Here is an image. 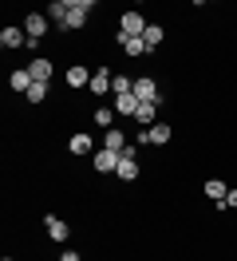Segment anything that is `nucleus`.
Wrapping results in <instances>:
<instances>
[{
	"instance_id": "1",
	"label": "nucleus",
	"mask_w": 237,
	"mask_h": 261,
	"mask_svg": "<svg viewBox=\"0 0 237 261\" xmlns=\"http://www.w3.org/2000/svg\"><path fill=\"white\" fill-rule=\"evenodd\" d=\"M150 24L142 20V12L139 8H130V12H123V20H119V32L123 36H135V40H142V32H146Z\"/></svg>"
},
{
	"instance_id": "2",
	"label": "nucleus",
	"mask_w": 237,
	"mask_h": 261,
	"mask_svg": "<svg viewBox=\"0 0 237 261\" xmlns=\"http://www.w3.org/2000/svg\"><path fill=\"white\" fill-rule=\"evenodd\" d=\"M135 99L139 103H162V91H158V83L150 75H139L135 80Z\"/></svg>"
},
{
	"instance_id": "3",
	"label": "nucleus",
	"mask_w": 237,
	"mask_h": 261,
	"mask_svg": "<svg viewBox=\"0 0 237 261\" xmlns=\"http://www.w3.org/2000/svg\"><path fill=\"white\" fill-rule=\"evenodd\" d=\"M47 24H51V20H47L44 12H28V16H24V24H20V28L28 32V40H44Z\"/></svg>"
},
{
	"instance_id": "4",
	"label": "nucleus",
	"mask_w": 237,
	"mask_h": 261,
	"mask_svg": "<svg viewBox=\"0 0 237 261\" xmlns=\"http://www.w3.org/2000/svg\"><path fill=\"white\" fill-rule=\"evenodd\" d=\"M135 143H150V147H162V143H170V127H166V123H154V127H146L142 135H135Z\"/></svg>"
},
{
	"instance_id": "5",
	"label": "nucleus",
	"mask_w": 237,
	"mask_h": 261,
	"mask_svg": "<svg viewBox=\"0 0 237 261\" xmlns=\"http://www.w3.org/2000/svg\"><path fill=\"white\" fill-rule=\"evenodd\" d=\"M91 163H95V170H103V174H107V170H119V163H123V154H119V150H95L91 154Z\"/></svg>"
},
{
	"instance_id": "6",
	"label": "nucleus",
	"mask_w": 237,
	"mask_h": 261,
	"mask_svg": "<svg viewBox=\"0 0 237 261\" xmlns=\"http://www.w3.org/2000/svg\"><path fill=\"white\" fill-rule=\"evenodd\" d=\"M44 229H47V238H51V242H67V233H71L67 222L56 218V214H47V218H44Z\"/></svg>"
},
{
	"instance_id": "7",
	"label": "nucleus",
	"mask_w": 237,
	"mask_h": 261,
	"mask_svg": "<svg viewBox=\"0 0 237 261\" xmlns=\"http://www.w3.org/2000/svg\"><path fill=\"white\" fill-rule=\"evenodd\" d=\"M47 20H51V24H67V16H71V0H56V4H47V12H44Z\"/></svg>"
},
{
	"instance_id": "8",
	"label": "nucleus",
	"mask_w": 237,
	"mask_h": 261,
	"mask_svg": "<svg viewBox=\"0 0 237 261\" xmlns=\"http://www.w3.org/2000/svg\"><path fill=\"white\" fill-rule=\"evenodd\" d=\"M111 107H115V115H139V99H135V91H126V95H115V103H111Z\"/></svg>"
},
{
	"instance_id": "9",
	"label": "nucleus",
	"mask_w": 237,
	"mask_h": 261,
	"mask_svg": "<svg viewBox=\"0 0 237 261\" xmlns=\"http://www.w3.org/2000/svg\"><path fill=\"white\" fill-rule=\"evenodd\" d=\"M103 147H107V150H126V147H130V139H126V130L111 127V130H103Z\"/></svg>"
},
{
	"instance_id": "10",
	"label": "nucleus",
	"mask_w": 237,
	"mask_h": 261,
	"mask_svg": "<svg viewBox=\"0 0 237 261\" xmlns=\"http://www.w3.org/2000/svg\"><path fill=\"white\" fill-rule=\"evenodd\" d=\"M28 75H32L36 83H47V80H51V60H44V56H36V60L28 64Z\"/></svg>"
},
{
	"instance_id": "11",
	"label": "nucleus",
	"mask_w": 237,
	"mask_h": 261,
	"mask_svg": "<svg viewBox=\"0 0 237 261\" xmlns=\"http://www.w3.org/2000/svg\"><path fill=\"white\" fill-rule=\"evenodd\" d=\"M0 44H4V48H28V32H24V28H4V32H0Z\"/></svg>"
},
{
	"instance_id": "12",
	"label": "nucleus",
	"mask_w": 237,
	"mask_h": 261,
	"mask_svg": "<svg viewBox=\"0 0 237 261\" xmlns=\"http://www.w3.org/2000/svg\"><path fill=\"white\" fill-rule=\"evenodd\" d=\"M87 87H91L95 95H107L111 91V71L107 67H103V71H91V83H87Z\"/></svg>"
},
{
	"instance_id": "13",
	"label": "nucleus",
	"mask_w": 237,
	"mask_h": 261,
	"mask_svg": "<svg viewBox=\"0 0 237 261\" xmlns=\"http://www.w3.org/2000/svg\"><path fill=\"white\" fill-rule=\"evenodd\" d=\"M135 119H139V127H142V130H146V127H154V123H158V103H142Z\"/></svg>"
},
{
	"instance_id": "14",
	"label": "nucleus",
	"mask_w": 237,
	"mask_h": 261,
	"mask_svg": "<svg viewBox=\"0 0 237 261\" xmlns=\"http://www.w3.org/2000/svg\"><path fill=\"white\" fill-rule=\"evenodd\" d=\"M71 154H95V143H91V135H71Z\"/></svg>"
},
{
	"instance_id": "15",
	"label": "nucleus",
	"mask_w": 237,
	"mask_h": 261,
	"mask_svg": "<svg viewBox=\"0 0 237 261\" xmlns=\"http://www.w3.org/2000/svg\"><path fill=\"white\" fill-rule=\"evenodd\" d=\"M87 83H91V71H87V67H71V71H67V87H87Z\"/></svg>"
},
{
	"instance_id": "16",
	"label": "nucleus",
	"mask_w": 237,
	"mask_h": 261,
	"mask_svg": "<svg viewBox=\"0 0 237 261\" xmlns=\"http://www.w3.org/2000/svg\"><path fill=\"white\" fill-rule=\"evenodd\" d=\"M115 174H119V178H126V182H135V178H139V159H126V154H123V163H119V170H115Z\"/></svg>"
},
{
	"instance_id": "17",
	"label": "nucleus",
	"mask_w": 237,
	"mask_h": 261,
	"mask_svg": "<svg viewBox=\"0 0 237 261\" xmlns=\"http://www.w3.org/2000/svg\"><path fill=\"white\" fill-rule=\"evenodd\" d=\"M202 190H205V198H214V202H225V194H229V186H225V182H218V178H209Z\"/></svg>"
},
{
	"instance_id": "18",
	"label": "nucleus",
	"mask_w": 237,
	"mask_h": 261,
	"mask_svg": "<svg viewBox=\"0 0 237 261\" xmlns=\"http://www.w3.org/2000/svg\"><path fill=\"white\" fill-rule=\"evenodd\" d=\"M126 91H135V80L130 75H111V95H126Z\"/></svg>"
},
{
	"instance_id": "19",
	"label": "nucleus",
	"mask_w": 237,
	"mask_h": 261,
	"mask_svg": "<svg viewBox=\"0 0 237 261\" xmlns=\"http://www.w3.org/2000/svg\"><path fill=\"white\" fill-rule=\"evenodd\" d=\"M32 83H36V80L28 75V67H16V71H12V87H16V91H24V95H28Z\"/></svg>"
},
{
	"instance_id": "20",
	"label": "nucleus",
	"mask_w": 237,
	"mask_h": 261,
	"mask_svg": "<svg viewBox=\"0 0 237 261\" xmlns=\"http://www.w3.org/2000/svg\"><path fill=\"white\" fill-rule=\"evenodd\" d=\"M162 36H166V32H162V28H158V24H150V28H146V32H142V44H146V51H154L158 44H162Z\"/></svg>"
},
{
	"instance_id": "21",
	"label": "nucleus",
	"mask_w": 237,
	"mask_h": 261,
	"mask_svg": "<svg viewBox=\"0 0 237 261\" xmlns=\"http://www.w3.org/2000/svg\"><path fill=\"white\" fill-rule=\"evenodd\" d=\"M119 44H123L126 56H142V51H146V44H142V40H135V36H123V32H119Z\"/></svg>"
},
{
	"instance_id": "22",
	"label": "nucleus",
	"mask_w": 237,
	"mask_h": 261,
	"mask_svg": "<svg viewBox=\"0 0 237 261\" xmlns=\"http://www.w3.org/2000/svg\"><path fill=\"white\" fill-rule=\"evenodd\" d=\"M95 127H103V130L115 127V107H99L95 111Z\"/></svg>"
},
{
	"instance_id": "23",
	"label": "nucleus",
	"mask_w": 237,
	"mask_h": 261,
	"mask_svg": "<svg viewBox=\"0 0 237 261\" xmlns=\"http://www.w3.org/2000/svg\"><path fill=\"white\" fill-rule=\"evenodd\" d=\"M87 24V12H79L75 4H71V16H67V24H63V32H75V28H83Z\"/></svg>"
},
{
	"instance_id": "24",
	"label": "nucleus",
	"mask_w": 237,
	"mask_h": 261,
	"mask_svg": "<svg viewBox=\"0 0 237 261\" xmlns=\"http://www.w3.org/2000/svg\"><path fill=\"white\" fill-rule=\"evenodd\" d=\"M47 99V83H32L28 87V103H44Z\"/></svg>"
},
{
	"instance_id": "25",
	"label": "nucleus",
	"mask_w": 237,
	"mask_h": 261,
	"mask_svg": "<svg viewBox=\"0 0 237 261\" xmlns=\"http://www.w3.org/2000/svg\"><path fill=\"white\" fill-rule=\"evenodd\" d=\"M60 261H79V253H75V249H63V253H60Z\"/></svg>"
},
{
	"instance_id": "26",
	"label": "nucleus",
	"mask_w": 237,
	"mask_h": 261,
	"mask_svg": "<svg viewBox=\"0 0 237 261\" xmlns=\"http://www.w3.org/2000/svg\"><path fill=\"white\" fill-rule=\"evenodd\" d=\"M225 206H237V190H229V194H225Z\"/></svg>"
},
{
	"instance_id": "27",
	"label": "nucleus",
	"mask_w": 237,
	"mask_h": 261,
	"mask_svg": "<svg viewBox=\"0 0 237 261\" xmlns=\"http://www.w3.org/2000/svg\"><path fill=\"white\" fill-rule=\"evenodd\" d=\"M4 261H12V257H4Z\"/></svg>"
}]
</instances>
